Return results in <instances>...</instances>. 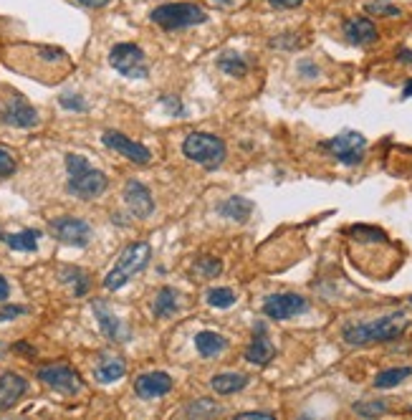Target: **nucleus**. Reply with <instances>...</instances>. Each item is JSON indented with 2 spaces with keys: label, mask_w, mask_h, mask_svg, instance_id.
<instances>
[{
  "label": "nucleus",
  "mask_w": 412,
  "mask_h": 420,
  "mask_svg": "<svg viewBox=\"0 0 412 420\" xmlns=\"http://www.w3.org/2000/svg\"><path fill=\"white\" fill-rule=\"evenodd\" d=\"M410 327V319L405 312H392L387 317L372 319V322L361 324H347L344 327V342L347 345H374V342H395L397 337L405 335V330Z\"/></svg>",
  "instance_id": "f257e3e1"
},
{
  "label": "nucleus",
  "mask_w": 412,
  "mask_h": 420,
  "mask_svg": "<svg viewBox=\"0 0 412 420\" xmlns=\"http://www.w3.org/2000/svg\"><path fill=\"white\" fill-rule=\"evenodd\" d=\"M66 172L68 182L66 190L79 200H94L107 190L109 180L102 170L89 165V159L81 154H66Z\"/></svg>",
  "instance_id": "f03ea898"
},
{
  "label": "nucleus",
  "mask_w": 412,
  "mask_h": 420,
  "mask_svg": "<svg viewBox=\"0 0 412 420\" xmlns=\"http://www.w3.org/2000/svg\"><path fill=\"white\" fill-rule=\"evenodd\" d=\"M149 258H152V248H149L147 241H137V243H130L125 251H122V253H119L114 268L107 273V278H104V289L117 291V289H122L125 284H130L137 273L147 268Z\"/></svg>",
  "instance_id": "7ed1b4c3"
},
{
  "label": "nucleus",
  "mask_w": 412,
  "mask_h": 420,
  "mask_svg": "<svg viewBox=\"0 0 412 420\" xmlns=\"http://www.w3.org/2000/svg\"><path fill=\"white\" fill-rule=\"evenodd\" d=\"M182 152L187 159H192L195 165L205 167V170H218L226 162V142L221 137L210 135V132H192L182 142Z\"/></svg>",
  "instance_id": "20e7f679"
},
{
  "label": "nucleus",
  "mask_w": 412,
  "mask_h": 420,
  "mask_svg": "<svg viewBox=\"0 0 412 420\" xmlns=\"http://www.w3.org/2000/svg\"><path fill=\"white\" fill-rule=\"evenodd\" d=\"M157 26L164 31H180V28H192V26H203L208 21L205 11L195 3H164V6L154 8L149 13Z\"/></svg>",
  "instance_id": "39448f33"
},
{
  "label": "nucleus",
  "mask_w": 412,
  "mask_h": 420,
  "mask_svg": "<svg viewBox=\"0 0 412 420\" xmlns=\"http://www.w3.org/2000/svg\"><path fill=\"white\" fill-rule=\"evenodd\" d=\"M109 63L114 71H119L127 79H147L149 76V61L137 43H117L109 51Z\"/></svg>",
  "instance_id": "423d86ee"
},
{
  "label": "nucleus",
  "mask_w": 412,
  "mask_h": 420,
  "mask_svg": "<svg viewBox=\"0 0 412 420\" xmlns=\"http://www.w3.org/2000/svg\"><path fill=\"white\" fill-rule=\"evenodd\" d=\"M322 147L327 149V152H332L334 157L342 162V165L354 167V165H359L361 159H364L367 140H364V135H359V132L347 130V132H342V135L327 140V142H322Z\"/></svg>",
  "instance_id": "0eeeda50"
},
{
  "label": "nucleus",
  "mask_w": 412,
  "mask_h": 420,
  "mask_svg": "<svg viewBox=\"0 0 412 420\" xmlns=\"http://www.w3.org/2000/svg\"><path fill=\"white\" fill-rule=\"evenodd\" d=\"M48 228H51L53 238H58L66 246H74V248H86V246L91 243V238H94V231H91L89 223L74 216L53 218V221L48 223Z\"/></svg>",
  "instance_id": "6e6552de"
},
{
  "label": "nucleus",
  "mask_w": 412,
  "mask_h": 420,
  "mask_svg": "<svg viewBox=\"0 0 412 420\" xmlns=\"http://www.w3.org/2000/svg\"><path fill=\"white\" fill-rule=\"evenodd\" d=\"M38 380L61 395H76L84 387V380L74 367L68 364H46L38 369Z\"/></svg>",
  "instance_id": "1a4fd4ad"
},
{
  "label": "nucleus",
  "mask_w": 412,
  "mask_h": 420,
  "mask_svg": "<svg viewBox=\"0 0 412 420\" xmlns=\"http://www.w3.org/2000/svg\"><path fill=\"white\" fill-rule=\"evenodd\" d=\"M306 307H309V301L301 294H271L263 301V314L276 322H286V319L306 312Z\"/></svg>",
  "instance_id": "9d476101"
},
{
  "label": "nucleus",
  "mask_w": 412,
  "mask_h": 420,
  "mask_svg": "<svg viewBox=\"0 0 412 420\" xmlns=\"http://www.w3.org/2000/svg\"><path fill=\"white\" fill-rule=\"evenodd\" d=\"M102 142L107 145L109 149H114L117 154L127 157L130 162H134V165H147L149 159H152V152H149L144 145L134 142V140H130V137L122 135V132L107 130L104 132V137H102Z\"/></svg>",
  "instance_id": "9b49d317"
},
{
  "label": "nucleus",
  "mask_w": 412,
  "mask_h": 420,
  "mask_svg": "<svg viewBox=\"0 0 412 420\" xmlns=\"http://www.w3.org/2000/svg\"><path fill=\"white\" fill-rule=\"evenodd\" d=\"M0 120L8 127H18V130H31V127L38 125V112L31 107L21 94H13L11 102L0 109Z\"/></svg>",
  "instance_id": "f8f14e48"
},
{
  "label": "nucleus",
  "mask_w": 412,
  "mask_h": 420,
  "mask_svg": "<svg viewBox=\"0 0 412 420\" xmlns=\"http://www.w3.org/2000/svg\"><path fill=\"white\" fill-rule=\"evenodd\" d=\"M125 203L134 218H149L154 210V198L149 188L139 180H130L125 185Z\"/></svg>",
  "instance_id": "ddd939ff"
},
{
  "label": "nucleus",
  "mask_w": 412,
  "mask_h": 420,
  "mask_svg": "<svg viewBox=\"0 0 412 420\" xmlns=\"http://www.w3.org/2000/svg\"><path fill=\"white\" fill-rule=\"evenodd\" d=\"M134 390L142 400H157L172 390V377L167 372H144L134 380Z\"/></svg>",
  "instance_id": "4468645a"
},
{
  "label": "nucleus",
  "mask_w": 412,
  "mask_h": 420,
  "mask_svg": "<svg viewBox=\"0 0 412 420\" xmlns=\"http://www.w3.org/2000/svg\"><path fill=\"white\" fill-rule=\"evenodd\" d=\"M26 390H28V382L18 372H3L0 375V410H11L26 395Z\"/></svg>",
  "instance_id": "2eb2a0df"
},
{
  "label": "nucleus",
  "mask_w": 412,
  "mask_h": 420,
  "mask_svg": "<svg viewBox=\"0 0 412 420\" xmlns=\"http://www.w3.org/2000/svg\"><path fill=\"white\" fill-rule=\"evenodd\" d=\"M344 36H347V41L354 43V46H369L379 38L377 26H374V23L364 16L349 18V21L344 23Z\"/></svg>",
  "instance_id": "dca6fc26"
},
{
  "label": "nucleus",
  "mask_w": 412,
  "mask_h": 420,
  "mask_svg": "<svg viewBox=\"0 0 412 420\" xmlns=\"http://www.w3.org/2000/svg\"><path fill=\"white\" fill-rule=\"evenodd\" d=\"M273 355H276V347L265 337V324H258V327H255L253 342H250L248 350H245V359H248L250 364H268L273 359Z\"/></svg>",
  "instance_id": "f3484780"
},
{
  "label": "nucleus",
  "mask_w": 412,
  "mask_h": 420,
  "mask_svg": "<svg viewBox=\"0 0 412 420\" xmlns=\"http://www.w3.org/2000/svg\"><path fill=\"white\" fill-rule=\"evenodd\" d=\"M195 350L200 352V357H218L228 350V340L218 332H200L195 335Z\"/></svg>",
  "instance_id": "a211bd4d"
},
{
  "label": "nucleus",
  "mask_w": 412,
  "mask_h": 420,
  "mask_svg": "<svg viewBox=\"0 0 412 420\" xmlns=\"http://www.w3.org/2000/svg\"><path fill=\"white\" fill-rule=\"evenodd\" d=\"M125 372H127V364H125V359L122 357H104L102 362L96 364L94 377L102 382V385H109V382L122 380Z\"/></svg>",
  "instance_id": "6ab92c4d"
},
{
  "label": "nucleus",
  "mask_w": 412,
  "mask_h": 420,
  "mask_svg": "<svg viewBox=\"0 0 412 420\" xmlns=\"http://www.w3.org/2000/svg\"><path fill=\"white\" fill-rule=\"evenodd\" d=\"M38 238H41V231H33V228H26V231L3 236V241L8 243V248L23 251V253H33V251L38 248Z\"/></svg>",
  "instance_id": "aec40b11"
},
{
  "label": "nucleus",
  "mask_w": 412,
  "mask_h": 420,
  "mask_svg": "<svg viewBox=\"0 0 412 420\" xmlns=\"http://www.w3.org/2000/svg\"><path fill=\"white\" fill-rule=\"evenodd\" d=\"M248 385V377L241 375V372H221L210 380V387H213L218 395H233V392H241Z\"/></svg>",
  "instance_id": "412c9836"
},
{
  "label": "nucleus",
  "mask_w": 412,
  "mask_h": 420,
  "mask_svg": "<svg viewBox=\"0 0 412 420\" xmlns=\"http://www.w3.org/2000/svg\"><path fill=\"white\" fill-rule=\"evenodd\" d=\"M94 314H96V319H99V327H102V332L109 337V340H112V342L122 340V322H119V319L114 317V314L109 312L107 307H104L102 301H94Z\"/></svg>",
  "instance_id": "4be33fe9"
},
{
  "label": "nucleus",
  "mask_w": 412,
  "mask_h": 420,
  "mask_svg": "<svg viewBox=\"0 0 412 420\" xmlns=\"http://www.w3.org/2000/svg\"><path fill=\"white\" fill-rule=\"evenodd\" d=\"M250 213H253V203L245 198H228L221 205V216L236 223H245L250 218Z\"/></svg>",
  "instance_id": "5701e85b"
},
{
  "label": "nucleus",
  "mask_w": 412,
  "mask_h": 420,
  "mask_svg": "<svg viewBox=\"0 0 412 420\" xmlns=\"http://www.w3.org/2000/svg\"><path fill=\"white\" fill-rule=\"evenodd\" d=\"M152 309L159 319L172 317V314L177 312V291L172 289V286H162V289L157 291V296H154Z\"/></svg>",
  "instance_id": "b1692460"
},
{
  "label": "nucleus",
  "mask_w": 412,
  "mask_h": 420,
  "mask_svg": "<svg viewBox=\"0 0 412 420\" xmlns=\"http://www.w3.org/2000/svg\"><path fill=\"white\" fill-rule=\"evenodd\" d=\"M410 375H412V367L384 369V372H379V375L374 377V387H379V390H390V387H397L402 380H407Z\"/></svg>",
  "instance_id": "393cba45"
},
{
  "label": "nucleus",
  "mask_w": 412,
  "mask_h": 420,
  "mask_svg": "<svg viewBox=\"0 0 412 420\" xmlns=\"http://www.w3.org/2000/svg\"><path fill=\"white\" fill-rule=\"evenodd\" d=\"M218 66H221L228 76H245L248 74V63H245L243 56H238V53H226V56H221L218 58Z\"/></svg>",
  "instance_id": "a878e982"
},
{
  "label": "nucleus",
  "mask_w": 412,
  "mask_h": 420,
  "mask_svg": "<svg viewBox=\"0 0 412 420\" xmlns=\"http://www.w3.org/2000/svg\"><path fill=\"white\" fill-rule=\"evenodd\" d=\"M205 299H208V304L215 309H231L233 304H236V294H233V289H226V286L210 289L208 294H205Z\"/></svg>",
  "instance_id": "bb28decb"
},
{
  "label": "nucleus",
  "mask_w": 412,
  "mask_h": 420,
  "mask_svg": "<svg viewBox=\"0 0 412 420\" xmlns=\"http://www.w3.org/2000/svg\"><path fill=\"white\" fill-rule=\"evenodd\" d=\"M61 276H63V281H68V284H76L74 286L76 296H84L86 291H89V276H86L81 268H63Z\"/></svg>",
  "instance_id": "cd10ccee"
},
{
  "label": "nucleus",
  "mask_w": 412,
  "mask_h": 420,
  "mask_svg": "<svg viewBox=\"0 0 412 420\" xmlns=\"http://www.w3.org/2000/svg\"><path fill=\"white\" fill-rule=\"evenodd\" d=\"M221 413V405H215L213 400H195L185 408V415H195V418H210V415Z\"/></svg>",
  "instance_id": "c85d7f7f"
},
{
  "label": "nucleus",
  "mask_w": 412,
  "mask_h": 420,
  "mask_svg": "<svg viewBox=\"0 0 412 420\" xmlns=\"http://www.w3.org/2000/svg\"><path fill=\"white\" fill-rule=\"evenodd\" d=\"M356 415H364V418H374V415H384L387 413V403L384 400H364V403H354L352 405Z\"/></svg>",
  "instance_id": "c756f323"
},
{
  "label": "nucleus",
  "mask_w": 412,
  "mask_h": 420,
  "mask_svg": "<svg viewBox=\"0 0 412 420\" xmlns=\"http://www.w3.org/2000/svg\"><path fill=\"white\" fill-rule=\"evenodd\" d=\"M195 271L203 278H215L223 271V263L218 261V258H213V256H203V258H198V263H195Z\"/></svg>",
  "instance_id": "7c9ffc66"
},
{
  "label": "nucleus",
  "mask_w": 412,
  "mask_h": 420,
  "mask_svg": "<svg viewBox=\"0 0 412 420\" xmlns=\"http://www.w3.org/2000/svg\"><path fill=\"white\" fill-rule=\"evenodd\" d=\"M364 11H367L369 16H382V18H397V16H402L400 8L392 6V3H387V0H377V3H367V6H364Z\"/></svg>",
  "instance_id": "2f4dec72"
},
{
  "label": "nucleus",
  "mask_w": 412,
  "mask_h": 420,
  "mask_svg": "<svg viewBox=\"0 0 412 420\" xmlns=\"http://www.w3.org/2000/svg\"><path fill=\"white\" fill-rule=\"evenodd\" d=\"M16 167H18L16 157H13L6 147H0V180H3V177H11L13 172H16Z\"/></svg>",
  "instance_id": "473e14b6"
},
{
  "label": "nucleus",
  "mask_w": 412,
  "mask_h": 420,
  "mask_svg": "<svg viewBox=\"0 0 412 420\" xmlns=\"http://www.w3.org/2000/svg\"><path fill=\"white\" fill-rule=\"evenodd\" d=\"M58 104L63 109H74V112H84L86 109V102L81 97H76V94H63V97H58Z\"/></svg>",
  "instance_id": "72a5a7b5"
},
{
  "label": "nucleus",
  "mask_w": 412,
  "mask_h": 420,
  "mask_svg": "<svg viewBox=\"0 0 412 420\" xmlns=\"http://www.w3.org/2000/svg\"><path fill=\"white\" fill-rule=\"evenodd\" d=\"M26 312H28L26 307H18V304H6V307H0V322H13V319L23 317Z\"/></svg>",
  "instance_id": "f704fd0d"
},
{
  "label": "nucleus",
  "mask_w": 412,
  "mask_h": 420,
  "mask_svg": "<svg viewBox=\"0 0 412 420\" xmlns=\"http://www.w3.org/2000/svg\"><path fill=\"white\" fill-rule=\"evenodd\" d=\"M162 104H164V107H167V112H169V114H182V104L177 102L175 97H164V99H162Z\"/></svg>",
  "instance_id": "c9c22d12"
},
{
  "label": "nucleus",
  "mask_w": 412,
  "mask_h": 420,
  "mask_svg": "<svg viewBox=\"0 0 412 420\" xmlns=\"http://www.w3.org/2000/svg\"><path fill=\"white\" fill-rule=\"evenodd\" d=\"M268 3L276 8H299L304 0H268Z\"/></svg>",
  "instance_id": "e433bc0d"
},
{
  "label": "nucleus",
  "mask_w": 412,
  "mask_h": 420,
  "mask_svg": "<svg viewBox=\"0 0 412 420\" xmlns=\"http://www.w3.org/2000/svg\"><path fill=\"white\" fill-rule=\"evenodd\" d=\"M238 418H273V413H263V410H245Z\"/></svg>",
  "instance_id": "4c0bfd02"
},
{
  "label": "nucleus",
  "mask_w": 412,
  "mask_h": 420,
  "mask_svg": "<svg viewBox=\"0 0 412 420\" xmlns=\"http://www.w3.org/2000/svg\"><path fill=\"white\" fill-rule=\"evenodd\" d=\"M8 296H11V286H8L6 278L0 276V304H3V301H8Z\"/></svg>",
  "instance_id": "58836bf2"
},
{
  "label": "nucleus",
  "mask_w": 412,
  "mask_h": 420,
  "mask_svg": "<svg viewBox=\"0 0 412 420\" xmlns=\"http://www.w3.org/2000/svg\"><path fill=\"white\" fill-rule=\"evenodd\" d=\"M76 3H81V6H86V8H104L109 0H76Z\"/></svg>",
  "instance_id": "ea45409f"
},
{
  "label": "nucleus",
  "mask_w": 412,
  "mask_h": 420,
  "mask_svg": "<svg viewBox=\"0 0 412 420\" xmlns=\"http://www.w3.org/2000/svg\"><path fill=\"white\" fill-rule=\"evenodd\" d=\"M213 6H218V8H231V6H238V0H213Z\"/></svg>",
  "instance_id": "a19ab883"
},
{
  "label": "nucleus",
  "mask_w": 412,
  "mask_h": 420,
  "mask_svg": "<svg viewBox=\"0 0 412 420\" xmlns=\"http://www.w3.org/2000/svg\"><path fill=\"white\" fill-rule=\"evenodd\" d=\"M412 97V79L405 84V89H402V99H410Z\"/></svg>",
  "instance_id": "79ce46f5"
},
{
  "label": "nucleus",
  "mask_w": 412,
  "mask_h": 420,
  "mask_svg": "<svg viewBox=\"0 0 412 420\" xmlns=\"http://www.w3.org/2000/svg\"><path fill=\"white\" fill-rule=\"evenodd\" d=\"M400 61H407V63H412V51H400Z\"/></svg>",
  "instance_id": "37998d69"
},
{
  "label": "nucleus",
  "mask_w": 412,
  "mask_h": 420,
  "mask_svg": "<svg viewBox=\"0 0 412 420\" xmlns=\"http://www.w3.org/2000/svg\"><path fill=\"white\" fill-rule=\"evenodd\" d=\"M410 304H412V296H410Z\"/></svg>",
  "instance_id": "c03bdc74"
},
{
  "label": "nucleus",
  "mask_w": 412,
  "mask_h": 420,
  "mask_svg": "<svg viewBox=\"0 0 412 420\" xmlns=\"http://www.w3.org/2000/svg\"><path fill=\"white\" fill-rule=\"evenodd\" d=\"M0 352H3V347H0Z\"/></svg>",
  "instance_id": "a18cd8bd"
}]
</instances>
